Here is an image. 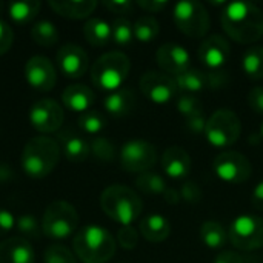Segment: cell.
<instances>
[{"label": "cell", "mask_w": 263, "mask_h": 263, "mask_svg": "<svg viewBox=\"0 0 263 263\" xmlns=\"http://www.w3.org/2000/svg\"><path fill=\"white\" fill-rule=\"evenodd\" d=\"M220 23L228 37L242 45L256 43L263 37V11L250 2L227 3Z\"/></svg>", "instance_id": "6da1fadb"}, {"label": "cell", "mask_w": 263, "mask_h": 263, "mask_svg": "<svg viewBox=\"0 0 263 263\" xmlns=\"http://www.w3.org/2000/svg\"><path fill=\"white\" fill-rule=\"evenodd\" d=\"M72 250L76 257L83 263H106L114 257L117 243L106 228L86 225L76 233Z\"/></svg>", "instance_id": "7a4b0ae2"}, {"label": "cell", "mask_w": 263, "mask_h": 263, "mask_svg": "<svg viewBox=\"0 0 263 263\" xmlns=\"http://www.w3.org/2000/svg\"><path fill=\"white\" fill-rule=\"evenodd\" d=\"M102 211L122 227L133 225L143 211V202L139 194L125 185H111L100 194Z\"/></svg>", "instance_id": "3957f363"}, {"label": "cell", "mask_w": 263, "mask_h": 263, "mask_svg": "<svg viewBox=\"0 0 263 263\" xmlns=\"http://www.w3.org/2000/svg\"><path fill=\"white\" fill-rule=\"evenodd\" d=\"M59 159L60 145L48 136H37L29 139L22 151V168L26 176L43 179L54 171Z\"/></svg>", "instance_id": "277c9868"}, {"label": "cell", "mask_w": 263, "mask_h": 263, "mask_svg": "<svg viewBox=\"0 0 263 263\" xmlns=\"http://www.w3.org/2000/svg\"><path fill=\"white\" fill-rule=\"evenodd\" d=\"M131 69L129 57L120 51L102 54L91 66V80L94 86L103 91H117L128 79Z\"/></svg>", "instance_id": "5b68a950"}, {"label": "cell", "mask_w": 263, "mask_h": 263, "mask_svg": "<svg viewBox=\"0 0 263 263\" xmlns=\"http://www.w3.org/2000/svg\"><path fill=\"white\" fill-rule=\"evenodd\" d=\"M240 133L242 122L233 109L220 108L206 119L205 137L214 148L233 146L239 140Z\"/></svg>", "instance_id": "8992f818"}, {"label": "cell", "mask_w": 263, "mask_h": 263, "mask_svg": "<svg viewBox=\"0 0 263 263\" xmlns=\"http://www.w3.org/2000/svg\"><path fill=\"white\" fill-rule=\"evenodd\" d=\"M79 227L77 210L65 202L55 200L49 203L42 217V231L49 239H66L76 233Z\"/></svg>", "instance_id": "52a82bcc"}, {"label": "cell", "mask_w": 263, "mask_h": 263, "mask_svg": "<svg viewBox=\"0 0 263 263\" xmlns=\"http://www.w3.org/2000/svg\"><path fill=\"white\" fill-rule=\"evenodd\" d=\"M173 18L176 26L191 39L205 37L211 28L210 12L197 0L177 2L173 8Z\"/></svg>", "instance_id": "ba28073f"}, {"label": "cell", "mask_w": 263, "mask_h": 263, "mask_svg": "<svg viewBox=\"0 0 263 263\" xmlns=\"http://www.w3.org/2000/svg\"><path fill=\"white\" fill-rule=\"evenodd\" d=\"M230 243L240 251H257L263 248V217L254 214L237 216L228 228Z\"/></svg>", "instance_id": "9c48e42d"}, {"label": "cell", "mask_w": 263, "mask_h": 263, "mask_svg": "<svg viewBox=\"0 0 263 263\" xmlns=\"http://www.w3.org/2000/svg\"><path fill=\"white\" fill-rule=\"evenodd\" d=\"M214 174L225 183L240 185L245 183L253 173V165L248 157L239 151H223L213 160Z\"/></svg>", "instance_id": "30bf717a"}, {"label": "cell", "mask_w": 263, "mask_h": 263, "mask_svg": "<svg viewBox=\"0 0 263 263\" xmlns=\"http://www.w3.org/2000/svg\"><path fill=\"white\" fill-rule=\"evenodd\" d=\"M157 149L146 140H129L120 149V165L128 173H146L157 163Z\"/></svg>", "instance_id": "8fae6325"}, {"label": "cell", "mask_w": 263, "mask_h": 263, "mask_svg": "<svg viewBox=\"0 0 263 263\" xmlns=\"http://www.w3.org/2000/svg\"><path fill=\"white\" fill-rule=\"evenodd\" d=\"M142 94L153 103L165 105L170 103L177 96V85L174 77L159 72V71H146L139 82Z\"/></svg>", "instance_id": "7c38bea8"}, {"label": "cell", "mask_w": 263, "mask_h": 263, "mask_svg": "<svg viewBox=\"0 0 263 263\" xmlns=\"http://www.w3.org/2000/svg\"><path fill=\"white\" fill-rule=\"evenodd\" d=\"M65 120V111L54 99L37 100L29 111V122L39 133H59Z\"/></svg>", "instance_id": "4fadbf2b"}, {"label": "cell", "mask_w": 263, "mask_h": 263, "mask_svg": "<svg viewBox=\"0 0 263 263\" xmlns=\"http://www.w3.org/2000/svg\"><path fill=\"white\" fill-rule=\"evenodd\" d=\"M55 62L59 71L68 79L83 77L89 66L86 51L76 43H66L60 46L55 54Z\"/></svg>", "instance_id": "5bb4252c"}, {"label": "cell", "mask_w": 263, "mask_h": 263, "mask_svg": "<svg viewBox=\"0 0 263 263\" xmlns=\"http://www.w3.org/2000/svg\"><path fill=\"white\" fill-rule=\"evenodd\" d=\"M26 82L37 91H51L57 82V71L52 62L43 55H34L25 63Z\"/></svg>", "instance_id": "9a60e30c"}, {"label": "cell", "mask_w": 263, "mask_h": 263, "mask_svg": "<svg viewBox=\"0 0 263 263\" xmlns=\"http://www.w3.org/2000/svg\"><path fill=\"white\" fill-rule=\"evenodd\" d=\"M156 60L159 68L165 74L176 77L183 71L190 69L191 55L186 51V48L179 43H165L157 49Z\"/></svg>", "instance_id": "2e32d148"}, {"label": "cell", "mask_w": 263, "mask_h": 263, "mask_svg": "<svg viewBox=\"0 0 263 263\" xmlns=\"http://www.w3.org/2000/svg\"><path fill=\"white\" fill-rule=\"evenodd\" d=\"M230 54H231L230 43L220 34H214V35L206 37L199 48L200 62H203V65L213 71L220 69L228 62Z\"/></svg>", "instance_id": "e0dca14e"}, {"label": "cell", "mask_w": 263, "mask_h": 263, "mask_svg": "<svg viewBox=\"0 0 263 263\" xmlns=\"http://www.w3.org/2000/svg\"><path fill=\"white\" fill-rule=\"evenodd\" d=\"M163 173L171 179H185L193 166L191 156L182 146H170L160 159Z\"/></svg>", "instance_id": "ac0fdd59"}, {"label": "cell", "mask_w": 263, "mask_h": 263, "mask_svg": "<svg viewBox=\"0 0 263 263\" xmlns=\"http://www.w3.org/2000/svg\"><path fill=\"white\" fill-rule=\"evenodd\" d=\"M0 263H35V253L31 243L17 236L0 243Z\"/></svg>", "instance_id": "d6986e66"}, {"label": "cell", "mask_w": 263, "mask_h": 263, "mask_svg": "<svg viewBox=\"0 0 263 263\" xmlns=\"http://www.w3.org/2000/svg\"><path fill=\"white\" fill-rule=\"evenodd\" d=\"M57 140L62 145L63 154L69 162H76V163L85 162L91 154L89 143L72 129H60Z\"/></svg>", "instance_id": "ffe728a7"}, {"label": "cell", "mask_w": 263, "mask_h": 263, "mask_svg": "<svg viewBox=\"0 0 263 263\" xmlns=\"http://www.w3.org/2000/svg\"><path fill=\"white\" fill-rule=\"evenodd\" d=\"M139 233L151 243H162L171 234V223L162 214H149L140 220Z\"/></svg>", "instance_id": "44dd1931"}, {"label": "cell", "mask_w": 263, "mask_h": 263, "mask_svg": "<svg viewBox=\"0 0 263 263\" xmlns=\"http://www.w3.org/2000/svg\"><path fill=\"white\" fill-rule=\"evenodd\" d=\"M96 100V96L92 92L91 88H88L86 85L82 83H76V85H69L63 89L62 94V102L63 105L76 112H86L89 111V108L92 106Z\"/></svg>", "instance_id": "7402d4cb"}, {"label": "cell", "mask_w": 263, "mask_h": 263, "mask_svg": "<svg viewBox=\"0 0 263 263\" xmlns=\"http://www.w3.org/2000/svg\"><path fill=\"white\" fill-rule=\"evenodd\" d=\"M48 5L55 14L74 20L89 17L97 8L96 0H51Z\"/></svg>", "instance_id": "603a6c76"}, {"label": "cell", "mask_w": 263, "mask_h": 263, "mask_svg": "<svg viewBox=\"0 0 263 263\" xmlns=\"http://www.w3.org/2000/svg\"><path fill=\"white\" fill-rule=\"evenodd\" d=\"M103 106L108 114L114 117H125L136 108V94L129 88H120L105 97Z\"/></svg>", "instance_id": "cb8c5ba5"}, {"label": "cell", "mask_w": 263, "mask_h": 263, "mask_svg": "<svg viewBox=\"0 0 263 263\" xmlns=\"http://www.w3.org/2000/svg\"><path fill=\"white\" fill-rule=\"evenodd\" d=\"M200 240L210 250H222L228 242V230L217 220H206L200 227Z\"/></svg>", "instance_id": "d4e9b609"}, {"label": "cell", "mask_w": 263, "mask_h": 263, "mask_svg": "<svg viewBox=\"0 0 263 263\" xmlns=\"http://www.w3.org/2000/svg\"><path fill=\"white\" fill-rule=\"evenodd\" d=\"M83 35L92 46H105L112 40L111 25L103 18H89L83 25Z\"/></svg>", "instance_id": "484cf974"}, {"label": "cell", "mask_w": 263, "mask_h": 263, "mask_svg": "<svg viewBox=\"0 0 263 263\" xmlns=\"http://www.w3.org/2000/svg\"><path fill=\"white\" fill-rule=\"evenodd\" d=\"M174 80H176L177 89L183 91V94H194L208 88L206 72L196 69V68H190L183 71L182 74L176 76Z\"/></svg>", "instance_id": "4316f807"}, {"label": "cell", "mask_w": 263, "mask_h": 263, "mask_svg": "<svg viewBox=\"0 0 263 263\" xmlns=\"http://www.w3.org/2000/svg\"><path fill=\"white\" fill-rule=\"evenodd\" d=\"M136 186L148 196H159L162 199H165V196L168 194V191L171 190L166 183V180L153 171H146L142 173L136 177Z\"/></svg>", "instance_id": "83f0119b"}, {"label": "cell", "mask_w": 263, "mask_h": 263, "mask_svg": "<svg viewBox=\"0 0 263 263\" xmlns=\"http://www.w3.org/2000/svg\"><path fill=\"white\" fill-rule=\"evenodd\" d=\"M42 3L37 0H25V2H11L8 5V14L12 22L18 25L29 23L35 18L40 11Z\"/></svg>", "instance_id": "f1b7e54d"}, {"label": "cell", "mask_w": 263, "mask_h": 263, "mask_svg": "<svg viewBox=\"0 0 263 263\" xmlns=\"http://www.w3.org/2000/svg\"><path fill=\"white\" fill-rule=\"evenodd\" d=\"M242 69L251 80L263 79V46H251L242 57Z\"/></svg>", "instance_id": "f546056e"}, {"label": "cell", "mask_w": 263, "mask_h": 263, "mask_svg": "<svg viewBox=\"0 0 263 263\" xmlns=\"http://www.w3.org/2000/svg\"><path fill=\"white\" fill-rule=\"evenodd\" d=\"M31 37L32 40L40 46H52L59 42V31L55 25L49 20H40L32 25L31 28Z\"/></svg>", "instance_id": "4dcf8cb0"}, {"label": "cell", "mask_w": 263, "mask_h": 263, "mask_svg": "<svg viewBox=\"0 0 263 263\" xmlns=\"http://www.w3.org/2000/svg\"><path fill=\"white\" fill-rule=\"evenodd\" d=\"M133 25H134V39L142 43H149L156 40L160 32V25L153 15L139 17Z\"/></svg>", "instance_id": "1f68e13d"}, {"label": "cell", "mask_w": 263, "mask_h": 263, "mask_svg": "<svg viewBox=\"0 0 263 263\" xmlns=\"http://www.w3.org/2000/svg\"><path fill=\"white\" fill-rule=\"evenodd\" d=\"M89 151L92 157L102 163H111L116 160V156H117L116 145L109 139L102 137V136H96L89 142Z\"/></svg>", "instance_id": "d6a6232c"}, {"label": "cell", "mask_w": 263, "mask_h": 263, "mask_svg": "<svg viewBox=\"0 0 263 263\" xmlns=\"http://www.w3.org/2000/svg\"><path fill=\"white\" fill-rule=\"evenodd\" d=\"M111 32L112 42H116L120 46H126L134 40V25L125 17H117L111 23Z\"/></svg>", "instance_id": "836d02e7"}, {"label": "cell", "mask_w": 263, "mask_h": 263, "mask_svg": "<svg viewBox=\"0 0 263 263\" xmlns=\"http://www.w3.org/2000/svg\"><path fill=\"white\" fill-rule=\"evenodd\" d=\"M77 122H79L80 129L86 134H91V136L100 134L106 126V119L99 111H86V112L79 116Z\"/></svg>", "instance_id": "e575fe53"}, {"label": "cell", "mask_w": 263, "mask_h": 263, "mask_svg": "<svg viewBox=\"0 0 263 263\" xmlns=\"http://www.w3.org/2000/svg\"><path fill=\"white\" fill-rule=\"evenodd\" d=\"M176 108L185 119L203 116V103L194 94H182L176 102Z\"/></svg>", "instance_id": "d590c367"}, {"label": "cell", "mask_w": 263, "mask_h": 263, "mask_svg": "<svg viewBox=\"0 0 263 263\" xmlns=\"http://www.w3.org/2000/svg\"><path fill=\"white\" fill-rule=\"evenodd\" d=\"M15 230L18 231L20 237L23 239H39L42 231V222L35 216L23 214L18 219H15Z\"/></svg>", "instance_id": "8d00e7d4"}, {"label": "cell", "mask_w": 263, "mask_h": 263, "mask_svg": "<svg viewBox=\"0 0 263 263\" xmlns=\"http://www.w3.org/2000/svg\"><path fill=\"white\" fill-rule=\"evenodd\" d=\"M43 263H77L76 254L63 245H51L43 254Z\"/></svg>", "instance_id": "74e56055"}, {"label": "cell", "mask_w": 263, "mask_h": 263, "mask_svg": "<svg viewBox=\"0 0 263 263\" xmlns=\"http://www.w3.org/2000/svg\"><path fill=\"white\" fill-rule=\"evenodd\" d=\"M139 239H140V233L133 225L120 227L117 231V243L123 250H128V251L134 250L139 245Z\"/></svg>", "instance_id": "f35d334b"}, {"label": "cell", "mask_w": 263, "mask_h": 263, "mask_svg": "<svg viewBox=\"0 0 263 263\" xmlns=\"http://www.w3.org/2000/svg\"><path fill=\"white\" fill-rule=\"evenodd\" d=\"M179 194H180V200L191 203V205H196V203L202 202V199H203V190L193 180L185 182L182 185Z\"/></svg>", "instance_id": "ab89813d"}, {"label": "cell", "mask_w": 263, "mask_h": 263, "mask_svg": "<svg viewBox=\"0 0 263 263\" xmlns=\"http://www.w3.org/2000/svg\"><path fill=\"white\" fill-rule=\"evenodd\" d=\"M14 43V31L12 28L0 18V55L6 54Z\"/></svg>", "instance_id": "60d3db41"}, {"label": "cell", "mask_w": 263, "mask_h": 263, "mask_svg": "<svg viewBox=\"0 0 263 263\" xmlns=\"http://www.w3.org/2000/svg\"><path fill=\"white\" fill-rule=\"evenodd\" d=\"M103 6L114 14H129L134 9V3L131 0H109V2H103Z\"/></svg>", "instance_id": "b9f144b4"}, {"label": "cell", "mask_w": 263, "mask_h": 263, "mask_svg": "<svg viewBox=\"0 0 263 263\" xmlns=\"http://www.w3.org/2000/svg\"><path fill=\"white\" fill-rule=\"evenodd\" d=\"M248 105L256 114L263 116V86H254L248 94Z\"/></svg>", "instance_id": "7bdbcfd3"}, {"label": "cell", "mask_w": 263, "mask_h": 263, "mask_svg": "<svg viewBox=\"0 0 263 263\" xmlns=\"http://www.w3.org/2000/svg\"><path fill=\"white\" fill-rule=\"evenodd\" d=\"M15 228V217L5 208H0V236L9 234Z\"/></svg>", "instance_id": "ee69618b"}, {"label": "cell", "mask_w": 263, "mask_h": 263, "mask_svg": "<svg viewBox=\"0 0 263 263\" xmlns=\"http://www.w3.org/2000/svg\"><path fill=\"white\" fill-rule=\"evenodd\" d=\"M136 5L146 12H160L162 9H165L168 6V2H163V0H139Z\"/></svg>", "instance_id": "f6af8a7d"}, {"label": "cell", "mask_w": 263, "mask_h": 263, "mask_svg": "<svg viewBox=\"0 0 263 263\" xmlns=\"http://www.w3.org/2000/svg\"><path fill=\"white\" fill-rule=\"evenodd\" d=\"M186 120V128L193 133V134H205V126H206V119L205 116H197V117H191V119H185Z\"/></svg>", "instance_id": "bcb514c9"}, {"label": "cell", "mask_w": 263, "mask_h": 263, "mask_svg": "<svg viewBox=\"0 0 263 263\" xmlns=\"http://www.w3.org/2000/svg\"><path fill=\"white\" fill-rule=\"evenodd\" d=\"M213 263H247L245 257L236 251H222L220 254H217V257L214 259Z\"/></svg>", "instance_id": "7dc6e473"}, {"label": "cell", "mask_w": 263, "mask_h": 263, "mask_svg": "<svg viewBox=\"0 0 263 263\" xmlns=\"http://www.w3.org/2000/svg\"><path fill=\"white\" fill-rule=\"evenodd\" d=\"M206 80H208V88H222L227 82L225 72L222 71H211L206 72Z\"/></svg>", "instance_id": "c3c4849f"}, {"label": "cell", "mask_w": 263, "mask_h": 263, "mask_svg": "<svg viewBox=\"0 0 263 263\" xmlns=\"http://www.w3.org/2000/svg\"><path fill=\"white\" fill-rule=\"evenodd\" d=\"M251 205L256 210L263 211V180L254 186V190L251 193Z\"/></svg>", "instance_id": "681fc988"}, {"label": "cell", "mask_w": 263, "mask_h": 263, "mask_svg": "<svg viewBox=\"0 0 263 263\" xmlns=\"http://www.w3.org/2000/svg\"><path fill=\"white\" fill-rule=\"evenodd\" d=\"M12 171H9L6 166H3V165H0V182H6V180H9L11 179V174Z\"/></svg>", "instance_id": "f907efd6"}, {"label": "cell", "mask_w": 263, "mask_h": 263, "mask_svg": "<svg viewBox=\"0 0 263 263\" xmlns=\"http://www.w3.org/2000/svg\"><path fill=\"white\" fill-rule=\"evenodd\" d=\"M259 136H260V139L263 140V122H262V125H260V131H259Z\"/></svg>", "instance_id": "816d5d0a"}]
</instances>
